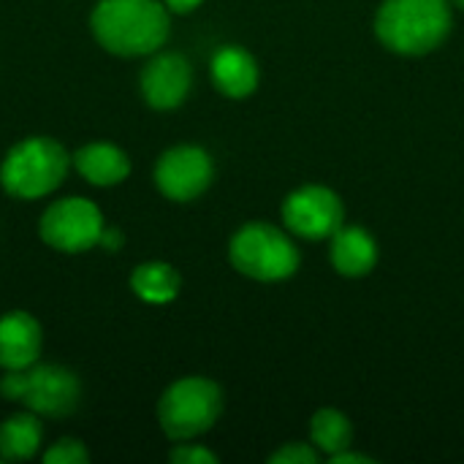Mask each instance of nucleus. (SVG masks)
Returning <instances> with one entry per match:
<instances>
[{
    "label": "nucleus",
    "mask_w": 464,
    "mask_h": 464,
    "mask_svg": "<svg viewBox=\"0 0 464 464\" xmlns=\"http://www.w3.org/2000/svg\"><path fill=\"white\" fill-rule=\"evenodd\" d=\"M90 27L106 52L147 57L169 41L171 16L163 0H101L92 8Z\"/></svg>",
    "instance_id": "nucleus-1"
},
{
    "label": "nucleus",
    "mask_w": 464,
    "mask_h": 464,
    "mask_svg": "<svg viewBox=\"0 0 464 464\" xmlns=\"http://www.w3.org/2000/svg\"><path fill=\"white\" fill-rule=\"evenodd\" d=\"M449 0H383L375 14L378 41L402 57L435 52L451 33Z\"/></svg>",
    "instance_id": "nucleus-2"
},
{
    "label": "nucleus",
    "mask_w": 464,
    "mask_h": 464,
    "mask_svg": "<svg viewBox=\"0 0 464 464\" xmlns=\"http://www.w3.org/2000/svg\"><path fill=\"white\" fill-rule=\"evenodd\" d=\"M68 150L52 136H27L16 141L0 163V185L8 196L33 201L57 190L71 166Z\"/></svg>",
    "instance_id": "nucleus-3"
},
{
    "label": "nucleus",
    "mask_w": 464,
    "mask_h": 464,
    "mask_svg": "<svg viewBox=\"0 0 464 464\" xmlns=\"http://www.w3.org/2000/svg\"><path fill=\"white\" fill-rule=\"evenodd\" d=\"M0 394L41 419H65L82 402V381L68 367L35 362L24 370H8L0 381Z\"/></svg>",
    "instance_id": "nucleus-4"
},
{
    "label": "nucleus",
    "mask_w": 464,
    "mask_h": 464,
    "mask_svg": "<svg viewBox=\"0 0 464 464\" xmlns=\"http://www.w3.org/2000/svg\"><path fill=\"white\" fill-rule=\"evenodd\" d=\"M231 266L258 283H283L299 269V247L291 237L269 223H245L228 245Z\"/></svg>",
    "instance_id": "nucleus-5"
},
{
    "label": "nucleus",
    "mask_w": 464,
    "mask_h": 464,
    "mask_svg": "<svg viewBox=\"0 0 464 464\" xmlns=\"http://www.w3.org/2000/svg\"><path fill=\"white\" fill-rule=\"evenodd\" d=\"M223 413V392L215 381L190 375L174 381L160 402H158V421L169 440H196L215 427Z\"/></svg>",
    "instance_id": "nucleus-6"
},
{
    "label": "nucleus",
    "mask_w": 464,
    "mask_h": 464,
    "mask_svg": "<svg viewBox=\"0 0 464 464\" xmlns=\"http://www.w3.org/2000/svg\"><path fill=\"white\" fill-rule=\"evenodd\" d=\"M103 215L90 198L68 196L46 207L38 223L41 239L57 253H84L101 242Z\"/></svg>",
    "instance_id": "nucleus-7"
},
{
    "label": "nucleus",
    "mask_w": 464,
    "mask_h": 464,
    "mask_svg": "<svg viewBox=\"0 0 464 464\" xmlns=\"http://www.w3.org/2000/svg\"><path fill=\"white\" fill-rule=\"evenodd\" d=\"M345 223L343 198L326 185H302L283 201V226L302 239H332Z\"/></svg>",
    "instance_id": "nucleus-8"
},
{
    "label": "nucleus",
    "mask_w": 464,
    "mask_h": 464,
    "mask_svg": "<svg viewBox=\"0 0 464 464\" xmlns=\"http://www.w3.org/2000/svg\"><path fill=\"white\" fill-rule=\"evenodd\" d=\"M215 179V163L207 150L193 144H179L166 150L155 163V185L171 201L198 198Z\"/></svg>",
    "instance_id": "nucleus-9"
},
{
    "label": "nucleus",
    "mask_w": 464,
    "mask_h": 464,
    "mask_svg": "<svg viewBox=\"0 0 464 464\" xmlns=\"http://www.w3.org/2000/svg\"><path fill=\"white\" fill-rule=\"evenodd\" d=\"M141 95L144 101L158 109L169 111L177 109L193 87V68L185 54L179 52H158L141 71Z\"/></svg>",
    "instance_id": "nucleus-10"
},
{
    "label": "nucleus",
    "mask_w": 464,
    "mask_h": 464,
    "mask_svg": "<svg viewBox=\"0 0 464 464\" xmlns=\"http://www.w3.org/2000/svg\"><path fill=\"white\" fill-rule=\"evenodd\" d=\"M41 348L44 332L30 313L11 310L0 318V367L5 372L33 367L41 356Z\"/></svg>",
    "instance_id": "nucleus-11"
},
{
    "label": "nucleus",
    "mask_w": 464,
    "mask_h": 464,
    "mask_svg": "<svg viewBox=\"0 0 464 464\" xmlns=\"http://www.w3.org/2000/svg\"><path fill=\"white\" fill-rule=\"evenodd\" d=\"M329 258L337 275L343 277H367L378 264V242L362 226H340L332 234Z\"/></svg>",
    "instance_id": "nucleus-12"
},
{
    "label": "nucleus",
    "mask_w": 464,
    "mask_h": 464,
    "mask_svg": "<svg viewBox=\"0 0 464 464\" xmlns=\"http://www.w3.org/2000/svg\"><path fill=\"white\" fill-rule=\"evenodd\" d=\"M209 73L215 87L234 101H242L258 87V63L245 46H220L212 54Z\"/></svg>",
    "instance_id": "nucleus-13"
},
{
    "label": "nucleus",
    "mask_w": 464,
    "mask_h": 464,
    "mask_svg": "<svg viewBox=\"0 0 464 464\" xmlns=\"http://www.w3.org/2000/svg\"><path fill=\"white\" fill-rule=\"evenodd\" d=\"M76 171L90 182V185H98V188H111V185H120L128 174H130V160L128 155L109 144V141H92V144H84L82 150H76V155L71 158Z\"/></svg>",
    "instance_id": "nucleus-14"
},
{
    "label": "nucleus",
    "mask_w": 464,
    "mask_h": 464,
    "mask_svg": "<svg viewBox=\"0 0 464 464\" xmlns=\"http://www.w3.org/2000/svg\"><path fill=\"white\" fill-rule=\"evenodd\" d=\"M44 440L41 416L16 413L0 424V459L5 462H27L38 454Z\"/></svg>",
    "instance_id": "nucleus-15"
},
{
    "label": "nucleus",
    "mask_w": 464,
    "mask_h": 464,
    "mask_svg": "<svg viewBox=\"0 0 464 464\" xmlns=\"http://www.w3.org/2000/svg\"><path fill=\"white\" fill-rule=\"evenodd\" d=\"M179 272L171 264L163 261H147L139 264L130 275V288L139 299L150 302V304H169L177 299L179 294Z\"/></svg>",
    "instance_id": "nucleus-16"
},
{
    "label": "nucleus",
    "mask_w": 464,
    "mask_h": 464,
    "mask_svg": "<svg viewBox=\"0 0 464 464\" xmlns=\"http://www.w3.org/2000/svg\"><path fill=\"white\" fill-rule=\"evenodd\" d=\"M310 440L329 459V457L351 449V443H353V424H351V419L343 411L321 408L310 419Z\"/></svg>",
    "instance_id": "nucleus-17"
},
{
    "label": "nucleus",
    "mask_w": 464,
    "mask_h": 464,
    "mask_svg": "<svg viewBox=\"0 0 464 464\" xmlns=\"http://www.w3.org/2000/svg\"><path fill=\"white\" fill-rule=\"evenodd\" d=\"M46 464H87L90 462V451L84 449L82 440L76 438H63L57 440L46 454H44Z\"/></svg>",
    "instance_id": "nucleus-18"
},
{
    "label": "nucleus",
    "mask_w": 464,
    "mask_h": 464,
    "mask_svg": "<svg viewBox=\"0 0 464 464\" xmlns=\"http://www.w3.org/2000/svg\"><path fill=\"white\" fill-rule=\"evenodd\" d=\"M321 451L315 449V446H310V443H285V446H280L272 457H269V462L272 464H315L321 457H318Z\"/></svg>",
    "instance_id": "nucleus-19"
},
{
    "label": "nucleus",
    "mask_w": 464,
    "mask_h": 464,
    "mask_svg": "<svg viewBox=\"0 0 464 464\" xmlns=\"http://www.w3.org/2000/svg\"><path fill=\"white\" fill-rule=\"evenodd\" d=\"M169 459L174 464H218V454H212L204 446H196V443L182 440L177 449H171Z\"/></svg>",
    "instance_id": "nucleus-20"
},
{
    "label": "nucleus",
    "mask_w": 464,
    "mask_h": 464,
    "mask_svg": "<svg viewBox=\"0 0 464 464\" xmlns=\"http://www.w3.org/2000/svg\"><path fill=\"white\" fill-rule=\"evenodd\" d=\"M329 462L332 464H372V459H370V457H364V454H359V451H351V449H345V451H340V454L329 457Z\"/></svg>",
    "instance_id": "nucleus-21"
},
{
    "label": "nucleus",
    "mask_w": 464,
    "mask_h": 464,
    "mask_svg": "<svg viewBox=\"0 0 464 464\" xmlns=\"http://www.w3.org/2000/svg\"><path fill=\"white\" fill-rule=\"evenodd\" d=\"M98 245H103L106 250H120V247H122V231H120V228L106 226V228H103V234H101V242H98Z\"/></svg>",
    "instance_id": "nucleus-22"
},
{
    "label": "nucleus",
    "mask_w": 464,
    "mask_h": 464,
    "mask_svg": "<svg viewBox=\"0 0 464 464\" xmlns=\"http://www.w3.org/2000/svg\"><path fill=\"white\" fill-rule=\"evenodd\" d=\"M204 0H163V5L171 11V14H190L201 5Z\"/></svg>",
    "instance_id": "nucleus-23"
},
{
    "label": "nucleus",
    "mask_w": 464,
    "mask_h": 464,
    "mask_svg": "<svg viewBox=\"0 0 464 464\" xmlns=\"http://www.w3.org/2000/svg\"><path fill=\"white\" fill-rule=\"evenodd\" d=\"M454 3H457V5H459V8H464V0H454Z\"/></svg>",
    "instance_id": "nucleus-24"
}]
</instances>
